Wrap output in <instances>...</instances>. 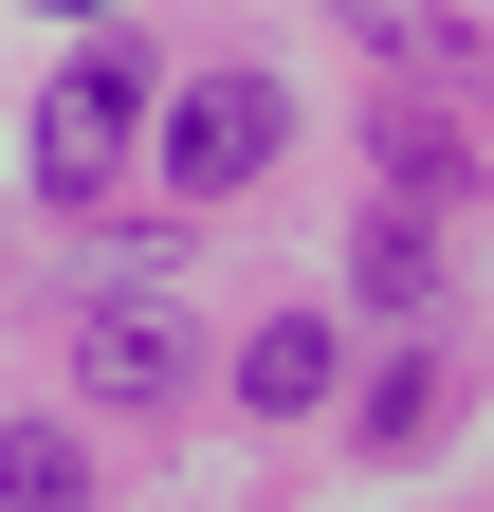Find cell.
Masks as SVG:
<instances>
[{
  "mask_svg": "<svg viewBox=\"0 0 494 512\" xmlns=\"http://www.w3.org/2000/svg\"><path fill=\"white\" fill-rule=\"evenodd\" d=\"M129 128H147V55H129V37H92V55H74V74H55V92H37V165H55V183H74V202H92V183H110V165H129Z\"/></svg>",
  "mask_w": 494,
  "mask_h": 512,
  "instance_id": "1",
  "label": "cell"
},
{
  "mask_svg": "<svg viewBox=\"0 0 494 512\" xmlns=\"http://www.w3.org/2000/svg\"><path fill=\"white\" fill-rule=\"evenodd\" d=\"M275 128H293L275 74H202V92L165 110V183H183V202H238V183L275 165Z\"/></svg>",
  "mask_w": 494,
  "mask_h": 512,
  "instance_id": "2",
  "label": "cell"
},
{
  "mask_svg": "<svg viewBox=\"0 0 494 512\" xmlns=\"http://www.w3.org/2000/svg\"><path fill=\"white\" fill-rule=\"evenodd\" d=\"M183 366H202V348H183L165 293H92V311H74V384H92V403L147 421V403H183Z\"/></svg>",
  "mask_w": 494,
  "mask_h": 512,
  "instance_id": "3",
  "label": "cell"
},
{
  "mask_svg": "<svg viewBox=\"0 0 494 512\" xmlns=\"http://www.w3.org/2000/svg\"><path fill=\"white\" fill-rule=\"evenodd\" d=\"M330 384H348V330H312V311H275V330H238V403H257V421H312Z\"/></svg>",
  "mask_w": 494,
  "mask_h": 512,
  "instance_id": "4",
  "label": "cell"
},
{
  "mask_svg": "<svg viewBox=\"0 0 494 512\" xmlns=\"http://www.w3.org/2000/svg\"><path fill=\"white\" fill-rule=\"evenodd\" d=\"M0 512H92V439L74 421H19L0 439Z\"/></svg>",
  "mask_w": 494,
  "mask_h": 512,
  "instance_id": "5",
  "label": "cell"
},
{
  "mask_svg": "<svg viewBox=\"0 0 494 512\" xmlns=\"http://www.w3.org/2000/svg\"><path fill=\"white\" fill-rule=\"evenodd\" d=\"M440 403H458L440 348H385V366H366V439H385V458H421V439H440Z\"/></svg>",
  "mask_w": 494,
  "mask_h": 512,
  "instance_id": "6",
  "label": "cell"
},
{
  "mask_svg": "<svg viewBox=\"0 0 494 512\" xmlns=\"http://www.w3.org/2000/svg\"><path fill=\"white\" fill-rule=\"evenodd\" d=\"M440 293V256H421V220H366V311H421Z\"/></svg>",
  "mask_w": 494,
  "mask_h": 512,
  "instance_id": "7",
  "label": "cell"
}]
</instances>
